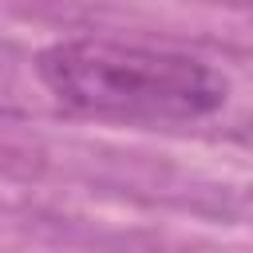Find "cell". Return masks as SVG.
<instances>
[{"label":"cell","instance_id":"6da1fadb","mask_svg":"<svg viewBox=\"0 0 253 253\" xmlns=\"http://www.w3.org/2000/svg\"><path fill=\"white\" fill-rule=\"evenodd\" d=\"M36 75L59 107L126 123H194L229 99V79L213 63L107 36L47 43L36 55Z\"/></svg>","mask_w":253,"mask_h":253}]
</instances>
